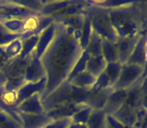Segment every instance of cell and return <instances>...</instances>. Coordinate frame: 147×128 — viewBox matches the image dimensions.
<instances>
[{
	"label": "cell",
	"mask_w": 147,
	"mask_h": 128,
	"mask_svg": "<svg viewBox=\"0 0 147 128\" xmlns=\"http://www.w3.org/2000/svg\"><path fill=\"white\" fill-rule=\"evenodd\" d=\"M81 32L56 23L54 38L41 55L40 62L46 73V87L41 98H46L51 92L66 81L72 68L81 56Z\"/></svg>",
	"instance_id": "obj_1"
},
{
	"label": "cell",
	"mask_w": 147,
	"mask_h": 128,
	"mask_svg": "<svg viewBox=\"0 0 147 128\" xmlns=\"http://www.w3.org/2000/svg\"><path fill=\"white\" fill-rule=\"evenodd\" d=\"M110 21L118 38L146 35L147 2L129 1L127 4L109 10Z\"/></svg>",
	"instance_id": "obj_2"
},
{
	"label": "cell",
	"mask_w": 147,
	"mask_h": 128,
	"mask_svg": "<svg viewBox=\"0 0 147 128\" xmlns=\"http://www.w3.org/2000/svg\"><path fill=\"white\" fill-rule=\"evenodd\" d=\"M88 93L89 90L80 89L70 84L69 82L64 81L46 98L42 99L44 112L50 111L62 105L71 104V103L85 104Z\"/></svg>",
	"instance_id": "obj_3"
},
{
	"label": "cell",
	"mask_w": 147,
	"mask_h": 128,
	"mask_svg": "<svg viewBox=\"0 0 147 128\" xmlns=\"http://www.w3.org/2000/svg\"><path fill=\"white\" fill-rule=\"evenodd\" d=\"M84 12L90 18L93 32L96 33L102 39L116 43L118 36L111 24L108 9L95 5L93 1H88V6Z\"/></svg>",
	"instance_id": "obj_4"
},
{
	"label": "cell",
	"mask_w": 147,
	"mask_h": 128,
	"mask_svg": "<svg viewBox=\"0 0 147 128\" xmlns=\"http://www.w3.org/2000/svg\"><path fill=\"white\" fill-rule=\"evenodd\" d=\"M145 72V69L140 66L132 64H122L121 72L116 83L112 86L113 90H127L132 86Z\"/></svg>",
	"instance_id": "obj_5"
},
{
	"label": "cell",
	"mask_w": 147,
	"mask_h": 128,
	"mask_svg": "<svg viewBox=\"0 0 147 128\" xmlns=\"http://www.w3.org/2000/svg\"><path fill=\"white\" fill-rule=\"evenodd\" d=\"M38 14L37 12L17 4L14 0H0V21L12 18L25 19L29 16Z\"/></svg>",
	"instance_id": "obj_6"
},
{
	"label": "cell",
	"mask_w": 147,
	"mask_h": 128,
	"mask_svg": "<svg viewBox=\"0 0 147 128\" xmlns=\"http://www.w3.org/2000/svg\"><path fill=\"white\" fill-rule=\"evenodd\" d=\"M141 35H134V36H127L123 38H118L116 41V48L118 54V61L121 64H125L131 53L133 52L136 44L141 38Z\"/></svg>",
	"instance_id": "obj_7"
},
{
	"label": "cell",
	"mask_w": 147,
	"mask_h": 128,
	"mask_svg": "<svg viewBox=\"0 0 147 128\" xmlns=\"http://www.w3.org/2000/svg\"><path fill=\"white\" fill-rule=\"evenodd\" d=\"M22 51L21 37L7 44L0 45V68L20 56Z\"/></svg>",
	"instance_id": "obj_8"
},
{
	"label": "cell",
	"mask_w": 147,
	"mask_h": 128,
	"mask_svg": "<svg viewBox=\"0 0 147 128\" xmlns=\"http://www.w3.org/2000/svg\"><path fill=\"white\" fill-rule=\"evenodd\" d=\"M17 116L22 128H44L53 122L46 114H28L18 112Z\"/></svg>",
	"instance_id": "obj_9"
},
{
	"label": "cell",
	"mask_w": 147,
	"mask_h": 128,
	"mask_svg": "<svg viewBox=\"0 0 147 128\" xmlns=\"http://www.w3.org/2000/svg\"><path fill=\"white\" fill-rule=\"evenodd\" d=\"M18 112L28 113V114H44V109L42 105L41 94L35 93L26 98L14 108Z\"/></svg>",
	"instance_id": "obj_10"
},
{
	"label": "cell",
	"mask_w": 147,
	"mask_h": 128,
	"mask_svg": "<svg viewBox=\"0 0 147 128\" xmlns=\"http://www.w3.org/2000/svg\"><path fill=\"white\" fill-rule=\"evenodd\" d=\"M85 104H78V103H71L54 108L50 111L45 112V114L52 121L61 120V119H70L76 112L84 108Z\"/></svg>",
	"instance_id": "obj_11"
},
{
	"label": "cell",
	"mask_w": 147,
	"mask_h": 128,
	"mask_svg": "<svg viewBox=\"0 0 147 128\" xmlns=\"http://www.w3.org/2000/svg\"><path fill=\"white\" fill-rule=\"evenodd\" d=\"M46 82H47L46 77L41 79L40 81L35 82V83H32V82H25V83L17 90V104H16V106H17L19 103H21L23 100H25L26 98H28V97H30L31 95H33V94H35V93H39L42 96L43 92H44V90H45V87H46Z\"/></svg>",
	"instance_id": "obj_12"
},
{
	"label": "cell",
	"mask_w": 147,
	"mask_h": 128,
	"mask_svg": "<svg viewBox=\"0 0 147 128\" xmlns=\"http://www.w3.org/2000/svg\"><path fill=\"white\" fill-rule=\"evenodd\" d=\"M44 77H46V73H45L43 65L40 62V59L37 58V57L35 56L34 52H33L30 62L25 70L24 79H25L26 82L35 83V82L40 81V80L43 79Z\"/></svg>",
	"instance_id": "obj_13"
},
{
	"label": "cell",
	"mask_w": 147,
	"mask_h": 128,
	"mask_svg": "<svg viewBox=\"0 0 147 128\" xmlns=\"http://www.w3.org/2000/svg\"><path fill=\"white\" fill-rule=\"evenodd\" d=\"M112 91L113 89L111 87L105 88L98 92H91L89 90V93L85 100V105L92 108L93 110H103L107 98Z\"/></svg>",
	"instance_id": "obj_14"
},
{
	"label": "cell",
	"mask_w": 147,
	"mask_h": 128,
	"mask_svg": "<svg viewBox=\"0 0 147 128\" xmlns=\"http://www.w3.org/2000/svg\"><path fill=\"white\" fill-rule=\"evenodd\" d=\"M137 110L127 104L126 102L123 103L121 107L112 115L116 120L119 121L121 124H123L125 127L130 128L134 126L136 123V116H137Z\"/></svg>",
	"instance_id": "obj_15"
},
{
	"label": "cell",
	"mask_w": 147,
	"mask_h": 128,
	"mask_svg": "<svg viewBox=\"0 0 147 128\" xmlns=\"http://www.w3.org/2000/svg\"><path fill=\"white\" fill-rule=\"evenodd\" d=\"M147 41V36L144 35L139 39V41L136 44L133 52L131 53L130 57L127 60V64H132V65H137L140 67L146 69L147 67V56L145 51V44Z\"/></svg>",
	"instance_id": "obj_16"
},
{
	"label": "cell",
	"mask_w": 147,
	"mask_h": 128,
	"mask_svg": "<svg viewBox=\"0 0 147 128\" xmlns=\"http://www.w3.org/2000/svg\"><path fill=\"white\" fill-rule=\"evenodd\" d=\"M127 97V90H113L107 98L103 111L107 115H113L123 105Z\"/></svg>",
	"instance_id": "obj_17"
},
{
	"label": "cell",
	"mask_w": 147,
	"mask_h": 128,
	"mask_svg": "<svg viewBox=\"0 0 147 128\" xmlns=\"http://www.w3.org/2000/svg\"><path fill=\"white\" fill-rule=\"evenodd\" d=\"M55 32H56V23L53 22L51 25H49L46 29H44L40 34L38 35V42L35 47L34 54L37 58H40L48 45L51 43V41L54 38Z\"/></svg>",
	"instance_id": "obj_18"
},
{
	"label": "cell",
	"mask_w": 147,
	"mask_h": 128,
	"mask_svg": "<svg viewBox=\"0 0 147 128\" xmlns=\"http://www.w3.org/2000/svg\"><path fill=\"white\" fill-rule=\"evenodd\" d=\"M142 81H143V75L127 89V97L125 100L127 104H129L137 111L142 108Z\"/></svg>",
	"instance_id": "obj_19"
},
{
	"label": "cell",
	"mask_w": 147,
	"mask_h": 128,
	"mask_svg": "<svg viewBox=\"0 0 147 128\" xmlns=\"http://www.w3.org/2000/svg\"><path fill=\"white\" fill-rule=\"evenodd\" d=\"M0 128H22L14 109L0 108Z\"/></svg>",
	"instance_id": "obj_20"
},
{
	"label": "cell",
	"mask_w": 147,
	"mask_h": 128,
	"mask_svg": "<svg viewBox=\"0 0 147 128\" xmlns=\"http://www.w3.org/2000/svg\"><path fill=\"white\" fill-rule=\"evenodd\" d=\"M95 81H96V77L85 70V71L80 72L77 75L74 76L69 81V83L75 87L80 88V89L90 90L91 87L94 85Z\"/></svg>",
	"instance_id": "obj_21"
},
{
	"label": "cell",
	"mask_w": 147,
	"mask_h": 128,
	"mask_svg": "<svg viewBox=\"0 0 147 128\" xmlns=\"http://www.w3.org/2000/svg\"><path fill=\"white\" fill-rule=\"evenodd\" d=\"M75 0H55V1H45L42 8L40 10V15L48 16L50 17L54 13L58 12L59 10L71 5Z\"/></svg>",
	"instance_id": "obj_22"
},
{
	"label": "cell",
	"mask_w": 147,
	"mask_h": 128,
	"mask_svg": "<svg viewBox=\"0 0 147 128\" xmlns=\"http://www.w3.org/2000/svg\"><path fill=\"white\" fill-rule=\"evenodd\" d=\"M101 54H102L106 63H114L118 61L117 48L115 42H111L109 40H102V48H101Z\"/></svg>",
	"instance_id": "obj_23"
},
{
	"label": "cell",
	"mask_w": 147,
	"mask_h": 128,
	"mask_svg": "<svg viewBox=\"0 0 147 128\" xmlns=\"http://www.w3.org/2000/svg\"><path fill=\"white\" fill-rule=\"evenodd\" d=\"M106 65L107 63L104 60L102 55L95 57H89L87 64H86V71H88L89 73H91L95 77H97L104 71Z\"/></svg>",
	"instance_id": "obj_24"
},
{
	"label": "cell",
	"mask_w": 147,
	"mask_h": 128,
	"mask_svg": "<svg viewBox=\"0 0 147 128\" xmlns=\"http://www.w3.org/2000/svg\"><path fill=\"white\" fill-rule=\"evenodd\" d=\"M107 114L103 110H92L86 123L87 128H106Z\"/></svg>",
	"instance_id": "obj_25"
},
{
	"label": "cell",
	"mask_w": 147,
	"mask_h": 128,
	"mask_svg": "<svg viewBox=\"0 0 147 128\" xmlns=\"http://www.w3.org/2000/svg\"><path fill=\"white\" fill-rule=\"evenodd\" d=\"M102 40L103 39L100 36H98L96 33L92 31L90 39H89V42L85 48V51L89 57H95V56H99V55H102L101 54Z\"/></svg>",
	"instance_id": "obj_26"
},
{
	"label": "cell",
	"mask_w": 147,
	"mask_h": 128,
	"mask_svg": "<svg viewBox=\"0 0 147 128\" xmlns=\"http://www.w3.org/2000/svg\"><path fill=\"white\" fill-rule=\"evenodd\" d=\"M0 23L4 28L11 34L23 35L24 27V19H18V18H12V19L1 20Z\"/></svg>",
	"instance_id": "obj_27"
},
{
	"label": "cell",
	"mask_w": 147,
	"mask_h": 128,
	"mask_svg": "<svg viewBox=\"0 0 147 128\" xmlns=\"http://www.w3.org/2000/svg\"><path fill=\"white\" fill-rule=\"evenodd\" d=\"M121 68H122V64L120 62L108 63L106 65V67H105V69L103 72H104L105 75H106L111 88H112V86L116 83L118 78H119L120 72H121Z\"/></svg>",
	"instance_id": "obj_28"
},
{
	"label": "cell",
	"mask_w": 147,
	"mask_h": 128,
	"mask_svg": "<svg viewBox=\"0 0 147 128\" xmlns=\"http://www.w3.org/2000/svg\"><path fill=\"white\" fill-rule=\"evenodd\" d=\"M84 19H85V14H77V15L71 16V17H68L66 19L62 20V21L58 22V23L62 24L64 26H67L70 27L74 30V31H82V27H83L84 24Z\"/></svg>",
	"instance_id": "obj_29"
},
{
	"label": "cell",
	"mask_w": 147,
	"mask_h": 128,
	"mask_svg": "<svg viewBox=\"0 0 147 128\" xmlns=\"http://www.w3.org/2000/svg\"><path fill=\"white\" fill-rule=\"evenodd\" d=\"M22 51L19 57L21 58H25L28 55H30L33 51L35 50V47L38 42V35H32V36L26 37V38H22Z\"/></svg>",
	"instance_id": "obj_30"
},
{
	"label": "cell",
	"mask_w": 147,
	"mask_h": 128,
	"mask_svg": "<svg viewBox=\"0 0 147 128\" xmlns=\"http://www.w3.org/2000/svg\"><path fill=\"white\" fill-rule=\"evenodd\" d=\"M88 58H89L88 54L86 53L85 50H83V52H82L81 56L79 57V59H78L77 62L75 63L74 67L72 68L71 72H70L69 75H68V77H67V79H66V81L69 82L70 80H71L72 78H73L75 75H77L78 73L85 71V70H86V64H87Z\"/></svg>",
	"instance_id": "obj_31"
},
{
	"label": "cell",
	"mask_w": 147,
	"mask_h": 128,
	"mask_svg": "<svg viewBox=\"0 0 147 128\" xmlns=\"http://www.w3.org/2000/svg\"><path fill=\"white\" fill-rule=\"evenodd\" d=\"M85 14V19H84V24L83 27H82V31H81V38H80V47H81L82 50H85L86 46H87L89 39H90L91 33H92V27H91V22H90V18L87 14L84 12Z\"/></svg>",
	"instance_id": "obj_32"
},
{
	"label": "cell",
	"mask_w": 147,
	"mask_h": 128,
	"mask_svg": "<svg viewBox=\"0 0 147 128\" xmlns=\"http://www.w3.org/2000/svg\"><path fill=\"white\" fill-rule=\"evenodd\" d=\"M92 110H93L92 108H90V107H88V106H85L84 108H82L81 110L76 112L75 114L70 118V121H71L72 123H75V124H78V125L86 124Z\"/></svg>",
	"instance_id": "obj_33"
},
{
	"label": "cell",
	"mask_w": 147,
	"mask_h": 128,
	"mask_svg": "<svg viewBox=\"0 0 147 128\" xmlns=\"http://www.w3.org/2000/svg\"><path fill=\"white\" fill-rule=\"evenodd\" d=\"M14 1L19 5L27 8V9H30L40 14V10L44 4L45 0H14Z\"/></svg>",
	"instance_id": "obj_34"
},
{
	"label": "cell",
	"mask_w": 147,
	"mask_h": 128,
	"mask_svg": "<svg viewBox=\"0 0 147 128\" xmlns=\"http://www.w3.org/2000/svg\"><path fill=\"white\" fill-rule=\"evenodd\" d=\"M129 1H117V0H104V1H93L95 5L99 6V7L105 8V9H115L120 6H123L127 4Z\"/></svg>",
	"instance_id": "obj_35"
},
{
	"label": "cell",
	"mask_w": 147,
	"mask_h": 128,
	"mask_svg": "<svg viewBox=\"0 0 147 128\" xmlns=\"http://www.w3.org/2000/svg\"><path fill=\"white\" fill-rule=\"evenodd\" d=\"M22 35H17V34H11L2 26V24L0 23V45L7 44V43L11 42V41L15 40L17 38H20Z\"/></svg>",
	"instance_id": "obj_36"
},
{
	"label": "cell",
	"mask_w": 147,
	"mask_h": 128,
	"mask_svg": "<svg viewBox=\"0 0 147 128\" xmlns=\"http://www.w3.org/2000/svg\"><path fill=\"white\" fill-rule=\"evenodd\" d=\"M106 128H127L114 118L112 115L106 116Z\"/></svg>",
	"instance_id": "obj_37"
},
{
	"label": "cell",
	"mask_w": 147,
	"mask_h": 128,
	"mask_svg": "<svg viewBox=\"0 0 147 128\" xmlns=\"http://www.w3.org/2000/svg\"><path fill=\"white\" fill-rule=\"evenodd\" d=\"M70 123V119H61V120L53 121L44 128H66Z\"/></svg>",
	"instance_id": "obj_38"
},
{
	"label": "cell",
	"mask_w": 147,
	"mask_h": 128,
	"mask_svg": "<svg viewBox=\"0 0 147 128\" xmlns=\"http://www.w3.org/2000/svg\"><path fill=\"white\" fill-rule=\"evenodd\" d=\"M80 125H78V124H75V123H72L71 121H70V123L67 125V127L66 128H79Z\"/></svg>",
	"instance_id": "obj_39"
},
{
	"label": "cell",
	"mask_w": 147,
	"mask_h": 128,
	"mask_svg": "<svg viewBox=\"0 0 147 128\" xmlns=\"http://www.w3.org/2000/svg\"><path fill=\"white\" fill-rule=\"evenodd\" d=\"M130 128H143V126H139V125H134V126L130 127Z\"/></svg>",
	"instance_id": "obj_40"
},
{
	"label": "cell",
	"mask_w": 147,
	"mask_h": 128,
	"mask_svg": "<svg viewBox=\"0 0 147 128\" xmlns=\"http://www.w3.org/2000/svg\"><path fill=\"white\" fill-rule=\"evenodd\" d=\"M79 128H87V126H86V124H84V125H80Z\"/></svg>",
	"instance_id": "obj_41"
},
{
	"label": "cell",
	"mask_w": 147,
	"mask_h": 128,
	"mask_svg": "<svg viewBox=\"0 0 147 128\" xmlns=\"http://www.w3.org/2000/svg\"><path fill=\"white\" fill-rule=\"evenodd\" d=\"M146 36H147V31H146Z\"/></svg>",
	"instance_id": "obj_42"
}]
</instances>
